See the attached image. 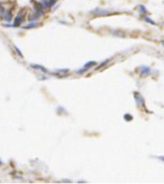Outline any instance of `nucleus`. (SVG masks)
Returning <instances> with one entry per match:
<instances>
[{"label":"nucleus","mask_w":164,"mask_h":184,"mask_svg":"<svg viewBox=\"0 0 164 184\" xmlns=\"http://www.w3.org/2000/svg\"><path fill=\"white\" fill-rule=\"evenodd\" d=\"M135 96L137 97V100H136V101L139 103V105H141V106H142V105H143V98H142L141 96H140V95H138V94H136Z\"/></svg>","instance_id":"nucleus-5"},{"label":"nucleus","mask_w":164,"mask_h":184,"mask_svg":"<svg viewBox=\"0 0 164 184\" xmlns=\"http://www.w3.org/2000/svg\"><path fill=\"white\" fill-rule=\"evenodd\" d=\"M14 50H15V51H16V52L18 53V55H19V56H20L21 58H23V55H22V53H21V52L19 51V49H18L17 47H15V46H14Z\"/></svg>","instance_id":"nucleus-8"},{"label":"nucleus","mask_w":164,"mask_h":184,"mask_svg":"<svg viewBox=\"0 0 164 184\" xmlns=\"http://www.w3.org/2000/svg\"><path fill=\"white\" fill-rule=\"evenodd\" d=\"M40 7H41L42 9L50 8V1H49V0H41V2H40Z\"/></svg>","instance_id":"nucleus-3"},{"label":"nucleus","mask_w":164,"mask_h":184,"mask_svg":"<svg viewBox=\"0 0 164 184\" xmlns=\"http://www.w3.org/2000/svg\"><path fill=\"white\" fill-rule=\"evenodd\" d=\"M146 21H149V22H151V23H152V24H155V23L154 21H152V20H150L149 18H146Z\"/></svg>","instance_id":"nucleus-12"},{"label":"nucleus","mask_w":164,"mask_h":184,"mask_svg":"<svg viewBox=\"0 0 164 184\" xmlns=\"http://www.w3.org/2000/svg\"><path fill=\"white\" fill-rule=\"evenodd\" d=\"M125 120H128V121L131 120V116H130V114H126V116H125Z\"/></svg>","instance_id":"nucleus-9"},{"label":"nucleus","mask_w":164,"mask_h":184,"mask_svg":"<svg viewBox=\"0 0 164 184\" xmlns=\"http://www.w3.org/2000/svg\"><path fill=\"white\" fill-rule=\"evenodd\" d=\"M4 17H5V19H6L7 21H10V20H11V18H12L11 13H10V12H9V13H7V14H5V16H4Z\"/></svg>","instance_id":"nucleus-6"},{"label":"nucleus","mask_w":164,"mask_h":184,"mask_svg":"<svg viewBox=\"0 0 164 184\" xmlns=\"http://www.w3.org/2000/svg\"><path fill=\"white\" fill-rule=\"evenodd\" d=\"M3 12H4V9H3L2 5H0V14H3Z\"/></svg>","instance_id":"nucleus-11"},{"label":"nucleus","mask_w":164,"mask_h":184,"mask_svg":"<svg viewBox=\"0 0 164 184\" xmlns=\"http://www.w3.org/2000/svg\"><path fill=\"white\" fill-rule=\"evenodd\" d=\"M140 8H141V9H140V11H141L142 13H146V12H147V11H146V10L144 9V7H143V6H141V7H140Z\"/></svg>","instance_id":"nucleus-10"},{"label":"nucleus","mask_w":164,"mask_h":184,"mask_svg":"<svg viewBox=\"0 0 164 184\" xmlns=\"http://www.w3.org/2000/svg\"><path fill=\"white\" fill-rule=\"evenodd\" d=\"M31 66H32L33 68H35L36 70L42 71L43 73H47V72H48L47 69H46L45 67H43V66H41V65H37V64H31Z\"/></svg>","instance_id":"nucleus-2"},{"label":"nucleus","mask_w":164,"mask_h":184,"mask_svg":"<svg viewBox=\"0 0 164 184\" xmlns=\"http://www.w3.org/2000/svg\"><path fill=\"white\" fill-rule=\"evenodd\" d=\"M38 24L37 23H36V22H34V23H31V24H29V25H27V26H25L24 28L25 29H29V28H36Z\"/></svg>","instance_id":"nucleus-4"},{"label":"nucleus","mask_w":164,"mask_h":184,"mask_svg":"<svg viewBox=\"0 0 164 184\" xmlns=\"http://www.w3.org/2000/svg\"><path fill=\"white\" fill-rule=\"evenodd\" d=\"M148 73H150V69L148 67H144L142 69V74H148Z\"/></svg>","instance_id":"nucleus-7"},{"label":"nucleus","mask_w":164,"mask_h":184,"mask_svg":"<svg viewBox=\"0 0 164 184\" xmlns=\"http://www.w3.org/2000/svg\"><path fill=\"white\" fill-rule=\"evenodd\" d=\"M22 21H23V15H22V14H18V15L15 17V19H14V27L20 26V24L22 23Z\"/></svg>","instance_id":"nucleus-1"}]
</instances>
